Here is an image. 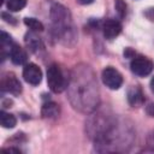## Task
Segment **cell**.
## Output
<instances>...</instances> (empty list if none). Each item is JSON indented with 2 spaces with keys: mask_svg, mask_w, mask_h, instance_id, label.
<instances>
[{
  "mask_svg": "<svg viewBox=\"0 0 154 154\" xmlns=\"http://www.w3.org/2000/svg\"><path fill=\"white\" fill-rule=\"evenodd\" d=\"M0 124L5 129H12V128L16 126L17 119H16V117L13 114L7 113L5 111H1L0 112Z\"/></svg>",
  "mask_w": 154,
  "mask_h": 154,
  "instance_id": "obj_13",
  "label": "cell"
},
{
  "mask_svg": "<svg viewBox=\"0 0 154 154\" xmlns=\"http://www.w3.org/2000/svg\"><path fill=\"white\" fill-rule=\"evenodd\" d=\"M47 83L53 93H61L66 88V79L58 64H51L47 69Z\"/></svg>",
  "mask_w": 154,
  "mask_h": 154,
  "instance_id": "obj_3",
  "label": "cell"
},
{
  "mask_svg": "<svg viewBox=\"0 0 154 154\" xmlns=\"http://www.w3.org/2000/svg\"><path fill=\"white\" fill-rule=\"evenodd\" d=\"M2 18H4L6 22H8V23H16V22L13 20L14 18H13V17H11V16H8L6 12H2Z\"/></svg>",
  "mask_w": 154,
  "mask_h": 154,
  "instance_id": "obj_19",
  "label": "cell"
},
{
  "mask_svg": "<svg viewBox=\"0 0 154 154\" xmlns=\"http://www.w3.org/2000/svg\"><path fill=\"white\" fill-rule=\"evenodd\" d=\"M101 78H102L103 84L113 90L119 89L123 84V76L120 75L118 70H116L112 66H107L103 69L101 73Z\"/></svg>",
  "mask_w": 154,
  "mask_h": 154,
  "instance_id": "obj_5",
  "label": "cell"
},
{
  "mask_svg": "<svg viewBox=\"0 0 154 154\" xmlns=\"http://www.w3.org/2000/svg\"><path fill=\"white\" fill-rule=\"evenodd\" d=\"M51 19L54 25L57 36L66 42L73 38V26L71 20V14L66 7L60 4H53L51 7Z\"/></svg>",
  "mask_w": 154,
  "mask_h": 154,
  "instance_id": "obj_2",
  "label": "cell"
},
{
  "mask_svg": "<svg viewBox=\"0 0 154 154\" xmlns=\"http://www.w3.org/2000/svg\"><path fill=\"white\" fill-rule=\"evenodd\" d=\"M114 6H116V10H117L118 16L120 18H124L125 14H126V4L123 0H116Z\"/></svg>",
  "mask_w": 154,
  "mask_h": 154,
  "instance_id": "obj_16",
  "label": "cell"
},
{
  "mask_svg": "<svg viewBox=\"0 0 154 154\" xmlns=\"http://www.w3.org/2000/svg\"><path fill=\"white\" fill-rule=\"evenodd\" d=\"M130 69L136 76L144 77V76H148L153 71L154 64L150 59L140 55V57H134V59L130 63Z\"/></svg>",
  "mask_w": 154,
  "mask_h": 154,
  "instance_id": "obj_4",
  "label": "cell"
},
{
  "mask_svg": "<svg viewBox=\"0 0 154 154\" xmlns=\"http://www.w3.org/2000/svg\"><path fill=\"white\" fill-rule=\"evenodd\" d=\"M26 5V0H7L6 7L10 12H18L24 8Z\"/></svg>",
  "mask_w": 154,
  "mask_h": 154,
  "instance_id": "obj_15",
  "label": "cell"
},
{
  "mask_svg": "<svg viewBox=\"0 0 154 154\" xmlns=\"http://www.w3.org/2000/svg\"><path fill=\"white\" fill-rule=\"evenodd\" d=\"M150 89H152V91L154 93V77L150 79Z\"/></svg>",
  "mask_w": 154,
  "mask_h": 154,
  "instance_id": "obj_22",
  "label": "cell"
},
{
  "mask_svg": "<svg viewBox=\"0 0 154 154\" xmlns=\"http://www.w3.org/2000/svg\"><path fill=\"white\" fill-rule=\"evenodd\" d=\"M70 100L75 108L82 112H91L97 107L99 91L94 75L88 66L75 69L70 83Z\"/></svg>",
  "mask_w": 154,
  "mask_h": 154,
  "instance_id": "obj_1",
  "label": "cell"
},
{
  "mask_svg": "<svg viewBox=\"0 0 154 154\" xmlns=\"http://www.w3.org/2000/svg\"><path fill=\"white\" fill-rule=\"evenodd\" d=\"M1 89L2 91H7L13 95H19L22 93V84L14 73L7 72L1 79Z\"/></svg>",
  "mask_w": 154,
  "mask_h": 154,
  "instance_id": "obj_6",
  "label": "cell"
},
{
  "mask_svg": "<svg viewBox=\"0 0 154 154\" xmlns=\"http://www.w3.org/2000/svg\"><path fill=\"white\" fill-rule=\"evenodd\" d=\"M24 24L26 26H29V29H31V31H35V32L36 31H43V29H45L43 24L36 18L26 17V18H24Z\"/></svg>",
  "mask_w": 154,
  "mask_h": 154,
  "instance_id": "obj_14",
  "label": "cell"
},
{
  "mask_svg": "<svg viewBox=\"0 0 154 154\" xmlns=\"http://www.w3.org/2000/svg\"><path fill=\"white\" fill-rule=\"evenodd\" d=\"M25 43L30 48V51L34 53H38V51L43 49V43H42L41 38L35 34V31L28 32L25 35Z\"/></svg>",
  "mask_w": 154,
  "mask_h": 154,
  "instance_id": "obj_12",
  "label": "cell"
},
{
  "mask_svg": "<svg viewBox=\"0 0 154 154\" xmlns=\"http://www.w3.org/2000/svg\"><path fill=\"white\" fill-rule=\"evenodd\" d=\"M124 55H125V58H134L135 57V52L131 48H125Z\"/></svg>",
  "mask_w": 154,
  "mask_h": 154,
  "instance_id": "obj_18",
  "label": "cell"
},
{
  "mask_svg": "<svg viewBox=\"0 0 154 154\" xmlns=\"http://www.w3.org/2000/svg\"><path fill=\"white\" fill-rule=\"evenodd\" d=\"M144 16H146L148 19H150V20H154V7H150V8H148V10L144 12Z\"/></svg>",
  "mask_w": 154,
  "mask_h": 154,
  "instance_id": "obj_17",
  "label": "cell"
},
{
  "mask_svg": "<svg viewBox=\"0 0 154 154\" xmlns=\"http://www.w3.org/2000/svg\"><path fill=\"white\" fill-rule=\"evenodd\" d=\"M4 152H16V153H20V150L19 149H17V148H5L4 149Z\"/></svg>",
  "mask_w": 154,
  "mask_h": 154,
  "instance_id": "obj_20",
  "label": "cell"
},
{
  "mask_svg": "<svg viewBox=\"0 0 154 154\" xmlns=\"http://www.w3.org/2000/svg\"><path fill=\"white\" fill-rule=\"evenodd\" d=\"M23 77H24L26 83L32 84V85H37L42 81V71L36 64L29 63L23 69Z\"/></svg>",
  "mask_w": 154,
  "mask_h": 154,
  "instance_id": "obj_7",
  "label": "cell"
},
{
  "mask_svg": "<svg viewBox=\"0 0 154 154\" xmlns=\"http://www.w3.org/2000/svg\"><path fill=\"white\" fill-rule=\"evenodd\" d=\"M10 58H11V61L16 65H23L26 63L28 60V55H26V52L18 45L13 43L11 49H10Z\"/></svg>",
  "mask_w": 154,
  "mask_h": 154,
  "instance_id": "obj_9",
  "label": "cell"
},
{
  "mask_svg": "<svg viewBox=\"0 0 154 154\" xmlns=\"http://www.w3.org/2000/svg\"><path fill=\"white\" fill-rule=\"evenodd\" d=\"M128 101L132 107H138L143 103L144 97H143V94H142V90L140 87L132 85L128 90Z\"/></svg>",
  "mask_w": 154,
  "mask_h": 154,
  "instance_id": "obj_10",
  "label": "cell"
},
{
  "mask_svg": "<svg viewBox=\"0 0 154 154\" xmlns=\"http://www.w3.org/2000/svg\"><path fill=\"white\" fill-rule=\"evenodd\" d=\"M41 114L43 118L47 119H55L59 117L60 114V107L58 103L53 102V101H48L46 103H43L42 109H41Z\"/></svg>",
  "mask_w": 154,
  "mask_h": 154,
  "instance_id": "obj_11",
  "label": "cell"
},
{
  "mask_svg": "<svg viewBox=\"0 0 154 154\" xmlns=\"http://www.w3.org/2000/svg\"><path fill=\"white\" fill-rule=\"evenodd\" d=\"M94 0H78V2L79 4H82V5H89V4H91Z\"/></svg>",
  "mask_w": 154,
  "mask_h": 154,
  "instance_id": "obj_21",
  "label": "cell"
},
{
  "mask_svg": "<svg viewBox=\"0 0 154 154\" xmlns=\"http://www.w3.org/2000/svg\"><path fill=\"white\" fill-rule=\"evenodd\" d=\"M120 31H122V25L116 19H107L102 25V32L105 38L107 40L116 38L120 34Z\"/></svg>",
  "mask_w": 154,
  "mask_h": 154,
  "instance_id": "obj_8",
  "label": "cell"
}]
</instances>
